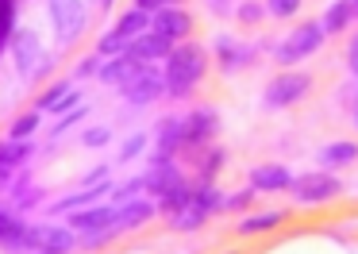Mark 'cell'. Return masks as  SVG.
<instances>
[{"label": "cell", "instance_id": "obj_1", "mask_svg": "<svg viewBox=\"0 0 358 254\" xmlns=\"http://www.w3.org/2000/svg\"><path fill=\"white\" fill-rule=\"evenodd\" d=\"M204 73H208V54H204V46L189 43V38H185V43H178L170 54H166V66H162L166 97L185 100L189 92L204 81Z\"/></svg>", "mask_w": 358, "mask_h": 254}, {"label": "cell", "instance_id": "obj_2", "mask_svg": "<svg viewBox=\"0 0 358 254\" xmlns=\"http://www.w3.org/2000/svg\"><path fill=\"white\" fill-rule=\"evenodd\" d=\"M47 12H50V23H55L58 43L62 46H73L81 35H85L89 12H85L81 0H47Z\"/></svg>", "mask_w": 358, "mask_h": 254}, {"label": "cell", "instance_id": "obj_3", "mask_svg": "<svg viewBox=\"0 0 358 254\" xmlns=\"http://www.w3.org/2000/svg\"><path fill=\"white\" fill-rule=\"evenodd\" d=\"M312 92V77L301 73V69H285V73H278L270 85H266V108H293L301 104L304 97Z\"/></svg>", "mask_w": 358, "mask_h": 254}, {"label": "cell", "instance_id": "obj_4", "mask_svg": "<svg viewBox=\"0 0 358 254\" xmlns=\"http://www.w3.org/2000/svg\"><path fill=\"white\" fill-rule=\"evenodd\" d=\"M324 27L320 23H304V27H296V31H289L285 35V43L278 46V62L281 66H296V62H304V58H312V54L324 46Z\"/></svg>", "mask_w": 358, "mask_h": 254}, {"label": "cell", "instance_id": "obj_5", "mask_svg": "<svg viewBox=\"0 0 358 254\" xmlns=\"http://www.w3.org/2000/svg\"><path fill=\"white\" fill-rule=\"evenodd\" d=\"M78 246V235L70 227H55V223H31L24 235V251L39 254H70Z\"/></svg>", "mask_w": 358, "mask_h": 254}, {"label": "cell", "instance_id": "obj_6", "mask_svg": "<svg viewBox=\"0 0 358 254\" xmlns=\"http://www.w3.org/2000/svg\"><path fill=\"white\" fill-rule=\"evenodd\" d=\"M339 189H343L339 177L327 174V169H320V174H304V177H296V181L289 185V192H293L296 204H324V200L339 197Z\"/></svg>", "mask_w": 358, "mask_h": 254}, {"label": "cell", "instance_id": "obj_7", "mask_svg": "<svg viewBox=\"0 0 358 254\" xmlns=\"http://www.w3.org/2000/svg\"><path fill=\"white\" fill-rule=\"evenodd\" d=\"M120 92H124L131 104H150V100L166 97V77H162V69H158V66H143Z\"/></svg>", "mask_w": 358, "mask_h": 254}, {"label": "cell", "instance_id": "obj_8", "mask_svg": "<svg viewBox=\"0 0 358 254\" xmlns=\"http://www.w3.org/2000/svg\"><path fill=\"white\" fill-rule=\"evenodd\" d=\"M216 131H220L216 108H193V112L181 120V146H204Z\"/></svg>", "mask_w": 358, "mask_h": 254}, {"label": "cell", "instance_id": "obj_9", "mask_svg": "<svg viewBox=\"0 0 358 254\" xmlns=\"http://www.w3.org/2000/svg\"><path fill=\"white\" fill-rule=\"evenodd\" d=\"M150 27H155L158 35H166L170 43H185V38L193 35V15L181 12V8H162V12L150 15Z\"/></svg>", "mask_w": 358, "mask_h": 254}, {"label": "cell", "instance_id": "obj_10", "mask_svg": "<svg viewBox=\"0 0 358 254\" xmlns=\"http://www.w3.org/2000/svg\"><path fill=\"white\" fill-rule=\"evenodd\" d=\"M70 231H116V208L112 204H93V208H78L70 212Z\"/></svg>", "mask_w": 358, "mask_h": 254}, {"label": "cell", "instance_id": "obj_11", "mask_svg": "<svg viewBox=\"0 0 358 254\" xmlns=\"http://www.w3.org/2000/svg\"><path fill=\"white\" fill-rule=\"evenodd\" d=\"M8 46H12V58H16L20 73H35V69H39L43 46H39V35H35V31H16Z\"/></svg>", "mask_w": 358, "mask_h": 254}, {"label": "cell", "instance_id": "obj_12", "mask_svg": "<svg viewBox=\"0 0 358 254\" xmlns=\"http://www.w3.org/2000/svg\"><path fill=\"white\" fill-rule=\"evenodd\" d=\"M173 46H178V43H170L166 35H158V31L150 27V31H143L139 38H131L124 54H131V58H139V62H158V58H166Z\"/></svg>", "mask_w": 358, "mask_h": 254}, {"label": "cell", "instance_id": "obj_13", "mask_svg": "<svg viewBox=\"0 0 358 254\" xmlns=\"http://www.w3.org/2000/svg\"><path fill=\"white\" fill-rule=\"evenodd\" d=\"M24 235H27V223L20 220V212L0 204V251L4 254H24Z\"/></svg>", "mask_w": 358, "mask_h": 254}, {"label": "cell", "instance_id": "obj_14", "mask_svg": "<svg viewBox=\"0 0 358 254\" xmlns=\"http://www.w3.org/2000/svg\"><path fill=\"white\" fill-rule=\"evenodd\" d=\"M143 66H147V62L131 58V54H116V58H112L108 66H101V69H96V77H101L104 85H120V89H124V85L131 81V77L139 73Z\"/></svg>", "mask_w": 358, "mask_h": 254}, {"label": "cell", "instance_id": "obj_15", "mask_svg": "<svg viewBox=\"0 0 358 254\" xmlns=\"http://www.w3.org/2000/svg\"><path fill=\"white\" fill-rule=\"evenodd\" d=\"M293 185V174L285 166H258L250 169V189L255 192H285Z\"/></svg>", "mask_w": 358, "mask_h": 254}, {"label": "cell", "instance_id": "obj_16", "mask_svg": "<svg viewBox=\"0 0 358 254\" xmlns=\"http://www.w3.org/2000/svg\"><path fill=\"white\" fill-rule=\"evenodd\" d=\"M150 216H155V204L131 197V200H124V204L116 208V231H135V227H143Z\"/></svg>", "mask_w": 358, "mask_h": 254}, {"label": "cell", "instance_id": "obj_17", "mask_svg": "<svg viewBox=\"0 0 358 254\" xmlns=\"http://www.w3.org/2000/svg\"><path fill=\"white\" fill-rule=\"evenodd\" d=\"M66 108H78V92H73L70 81H55L35 100V112H66Z\"/></svg>", "mask_w": 358, "mask_h": 254}, {"label": "cell", "instance_id": "obj_18", "mask_svg": "<svg viewBox=\"0 0 358 254\" xmlns=\"http://www.w3.org/2000/svg\"><path fill=\"white\" fill-rule=\"evenodd\" d=\"M216 50H220V66H224L227 73L243 69L250 58H255V46H239V43H231L227 35H220V38H216Z\"/></svg>", "mask_w": 358, "mask_h": 254}, {"label": "cell", "instance_id": "obj_19", "mask_svg": "<svg viewBox=\"0 0 358 254\" xmlns=\"http://www.w3.org/2000/svg\"><path fill=\"white\" fill-rule=\"evenodd\" d=\"M285 223V212L281 208H270V212H250V216H243L239 220V235H262V231H273V227H281Z\"/></svg>", "mask_w": 358, "mask_h": 254}, {"label": "cell", "instance_id": "obj_20", "mask_svg": "<svg viewBox=\"0 0 358 254\" xmlns=\"http://www.w3.org/2000/svg\"><path fill=\"white\" fill-rule=\"evenodd\" d=\"M316 158L324 169H343V166H350V162H358V146L347 143V139H339V143H327Z\"/></svg>", "mask_w": 358, "mask_h": 254}, {"label": "cell", "instance_id": "obj_21", "mask_svg": "<svg viewBox=\"0 0 358 254\" xmlns=\"http://www.w3.org/2000/svg\"><path fill=\"white\" fill-rule=\"evenodd\" d=\"M112 31H116L124 43H131V38H139L143 31H150V15L139 12V8H127V12L116 20V27H112Z\"/></svg>", "mask_w": 358, "mask_h": 254}, {"label": "cell", "instance_id": "obj_22", "mask_svg": "<svg viewBox=\"0 0 358 254\" xmlns=\"http://www.w3.org/2000/svg\"><path fill=\"white\" fill-rule=\"evenodd\" d=\"M355 20V12H350V0H331L324 12V20H320V27H324V35H339V31H347V23Z\"/></svg>", "mask_w": 358, "mask_h": 254}, {"label": "cell", "instance_id": "obj_23", "mask_svg": "<svg viewBox=\"0 0 358 254\" xmlns=\"http://www.w3.org/2000/svg\"><path fill=\"white\" fill-rule=\"evenodd\" d=\"M112 185H96V189H81V192H73V197H62L58 204H50V212H78V208H85V204H96V200L108 192Z\"/></svg>", "mask_w": 358, "mask_h": 254}, {"label": "cell", "instance_id": "obj_24", "mask_svg": "<svg viewBox=\"0 0 358 254\" xmlns=\"http://www.w3.org/2000/svg\"><path fill=\"white\" fill-rule=\"evenodd\" d=\"M204 220H208V212H204V208H196L193 200H189L185 208H178V212L170 216V227L173 231H196Z\"/></svg>", "mask_w": 358, "mask_h": 254}, {"label": "cell", "instance_id": "obj_25", "mask_svg": "<svg viewBox=\"0 0 358 254\" xmlns=\"http://www.w3.org/2000/svg\"><path fill=\"white\" fill-rule=\"evenodd\" d=\"M35 131H39V112H24V115H16V120H12V127H8V139L12 143H24V139H31Z\"/></svg>", "mask_w": 358, "mask_h": 254}, {"label": "cell", "instance_id": "obj_26", "mask_svg": "<svg viewBox=\"0 0 358 254\" xmlns=\"http://www.w3.org/2000/svg\"><path fill=\"white\" fill-rule=\"evenodd\" d=\"M16 35V0H0V54Z\"/></svg>", "mask_w": 358, "mask_h": 254}, {"label": "cell", "instance_id": "obj_27", "mask_svg": "<svg viewBox=\"0 0 358 254\" xmlns=\"http://www.w3.org/2000/svg\"><path fill=\"white\" fill-rule=\"evenodd\" d=\"M143 150H147V135H143V131H135V135L124 139V146H120V158L131 162V158H139Z\"/></svg>", "mask_w": 358, "mask_h": 254}, {"label": "cell", "instance_id": "obj_28", "mask_svg": "<svg viewBox=\"0 0 358 254\" xmlns=\"http://www.w3.org/2000/svg\"><path fill=\"white\" fill-rule=\"evenodd\" d=\"M124 50H127V43L116 35V31H108V35L96 43V54H101V58H116V54H124Z\"/></svg>", "mask_w": 358, "mask_h": 254}, {"label": "cell", "instance_id": "obj_29", "mask_svg": "<svg viewBox=\"0 0 358 254\" xmlns=\"http://www.w3.org/2000/svg\"><path fill=\"white\" fill-rule=\"evenodd\" d=\"M235 15H239V23H258V20H266V4H258V0H243V4L235 8Z\"/></svg>", "mask_w": 358, "mask_h": 254}, {"label": "cell", "instance_id": "obj_30", "mask_svg": "<svg viewBox=\"0 0 358 254\" xmlns=\"http://www.w3.org/2000/svg\"><path fill=\"white\" fill-rule=\"evenodd\" d=\"M301 12V0H266V15H278V20H289V15Z\"/></svg>", "mask_w": 358, "mask_h": 254}, {"label": "cell", "instance_id": "obj_31", "mask_svg": "<svg viewBox=\"0 0 358 254\" xmlns=\"http://www.w3.org/2000/svg\"><path fill=\"white\" fill-rule=\"evenodd\" d=\"M112 139V127H89L85 135H81V143L85 146H104Z\"/></svg>", "mask_w": 358, "mask_h": 254}, {"label": "cell", "instance_id": "obj_32", "mask_svg": "<svg viewBox=\"0 0 358 254\" xmlns=\"http://www.w3.org/2000/svg\"><path fill=\"white\" fill-rule=\"evenodd\" d=\"M204 158H208V162H201V174H204V181H212V174L224 166V150H208Z\"/></svg>", "mask_w": 358, "mask_h": 254}, {"label": "cell", "instance_id": "obj_33", "mask_svg": "<svg viewBox=\"0 0 358 254\" xmlns=\"http://www.w3.org/2000/svg\"><path fill=\"white\" fill-rule=\"evenodd\" d=\"M143 189V177H135V181H127V185H120V189L116 192H112V197H116L120 200V204H124V200H131L135 197V192H139Z\"/></svg>", "mask_w": 358, "mask_h": 254}, {"label": "cell", "instance_id": "obj_34", "mask_svg": "<svg viewBox=\"0 0 358 254\" xmlns=\"http://www.w3.org/2000/svg\"><path fill=\"white\" fill-rule=\"evenodd\" d=\"M81 115H85V104H78L70 115H62V120H58V127H55V135H66V127H73V123H78Z\"/></svg>", "mask_w": 358, "mask_h": 254}, {"label": "cell", "instance_id": "obj_35", "mask_svg": "<svg viewBox=\"0 0 358 254\" xmlns=\"http://www.w3.org/2000/svg\"><path fill=\"white\" fill-rule=\"evenodd\" d=\"M250 200H255V189H243V192H235V197H224V208H247Z\"/></svg>", "mask_w": 358, "mask_h": 254}, {"label": "cell", "instance_id": "obj_36", "mask_svg": "<svg viewBox=\"0 0 358 254\" xmlns=\"http://www.w3.org/2000/svg\"><path fill=\"white\" fill-rule=\"evenodd\" d=\"M135 8H139V12H147V15H155V12L173 8V4H170V0H135Z\"/></svg>", "mask_w": 358, "mask_h": 254}, {"label": "cell", "instance_id": "obj_37", "mask_svg": "<svg viewBox=\"0 0 358 254\" xmlns=\"http://www.w3.org/2000/svg\"><path fill=\"white\" fill-rule=\"evenodd\" d=\"M96 69H101V54H89V58L78 66V73H81V77H89V73H96Z\"/></svg>", "mask_w": 358, "mask_h": 254}, {"label": "cell", "instance_id": "obj_38", "mask_svg": "<svg viewBox=\"0 0 358 254\" xmlns=\"http://www.w3.org/2000/svg\"><path fill=\"white\" fill-rule=\"evenodd\" d=\"M204 4H208V12H216V15L235 12V0H204Z\"/></svg>", "mask_w": 358, "mask_h": 254}, {"label": "cell", "instance_id": "obj_39", "mask_svg": "<svg viewBox=\"0 0 358 254\" xmlns=\"http://www.w3.org/2000/svg\"><path fill=\"white\" fill-rule=\"evenodd\" d=\"M350 69H355V73H358V38H355V43H350Z\"/></svg>", "mask_w": 358, "mask_h": 254}, {"label": "cell", "instance_id": "obj_40", "mask_svg": "<svg viewBox=\"0 0 358 254\" xmlns=\"http://www.w3.org/2000/svg\"><path fill=\"white\" fill-rule=\"evenodd\" d=\"M350 120H355V127H358V104H355V115H350Z\"/></svg>", "mask_w": 358, "mask_h": 254}, {"label": "cell", "instance_id": "obj_41", "mask_svg": "<svg viewBox=\"0 0 358 254\" xmlns=\"http://www.w3.org/2000/svg\"><path fill=\"white\" fill-rule=\"evenodd\" d=\"M170 4H178V0H170Z\"/></svg>", "mask_w": 358, "mask_h": 254}]
</instances>
